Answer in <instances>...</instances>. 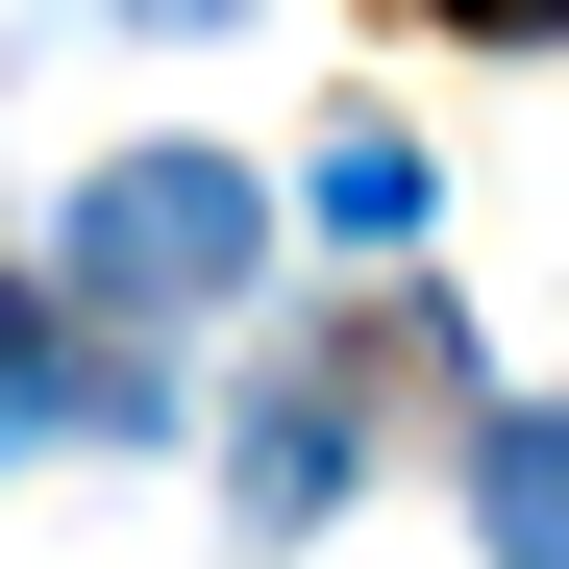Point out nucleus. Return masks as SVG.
<instances>
[{"mask_svg":"<svg viewBox=\"0 0 569 569\" xmlns=\"http://www.w3.org/2000/svg\"><path fill=\"white\" fill-rule=\"evenodd\" d=\"M50 272H74L100 322H199V298H248V272H272V199H248L223 149H124V173H74Z\"/></svg>","mask_w":569,"mask_h":569,"instance_id":"obj_1","label":"nucleus"},{"mask_svg":"<svg viewBox=\"0 0 569 569\" xmlns=\"http://www.w3.org/2000/svg\"><path fill=\"white\" fill-rule=\"evenodd\" d=\"M0 397H50V421H100V446L173 421V397H149V347H124V322H50L26 272H0Z\"/></svg>","mask_w":569,"mask_h":569,"instance_id":"obj_2","label":"nucleus"},{"mask_svg":"<svg viewBox=\"0 0 569 569\" xmlns=\"http://www.w3.org/2000/svg\"><path fill=\"white\" fill-rule=\"evenodd\" d=\"M347 397H371L347 347H322V371H272V421H248V520H272V545H298V520L347 496Z\"/></svg>","mask_w":569,"mask_h":569,"instance_id":"obj_3","label":"nucleus"},{"mask_svg":"<svg viewBox=\"0 0 569 569\" xmlns=\"http://www.w3.org/2000/svg\"><path fill=\"white\" fill-rule=\"evenodd\" d=\"M470 545H496V569H545V545H569V446H545V397L470 421Z\"/></svg>","mask_w":569,"mask_h":569,"instance_id":"obj_4","label":"nucleus"},{"mask_svg":"<svg viewBox=\"0 0 569 569\" xmlns=\"http://www.w3.org/2000/svg\"><path fill=\"white\" fill-rule=\"evenodd\" d=\"M298 199H322V223H347V248H421V149H397V124H347V149H322V173H298Z\"/></svg>","mask_w":569,"mask_h":569,"instance_id":"obj_5","label":"nucleus"},{"mask_svg":"<svg viewBox=\"0 0 569 569\" xmlns=\"http://www.w3.org/2000/svg\"><path fill=\"white\" fill-rule=\"evenodd\" d=\"M446 26H470V50H545V26H569V0H446Z\"/></svg>","mask_w":569,"mask_h":569,"instance_id":"obj_6","label":"nucleus"},{"mask_svg":"<svg viewBox=\"0 0 569 569\" xmlns=\"http://www.w3.org/2000/svg\"><path fill=\"white\" fill-rule=\"evenodd\" d=\"M100 26H248V0H100Z\"/></svg>","mask_w":569,"mask_h":569,"instance_id":"obj_7","label":"nucleus"}]
</instances>
